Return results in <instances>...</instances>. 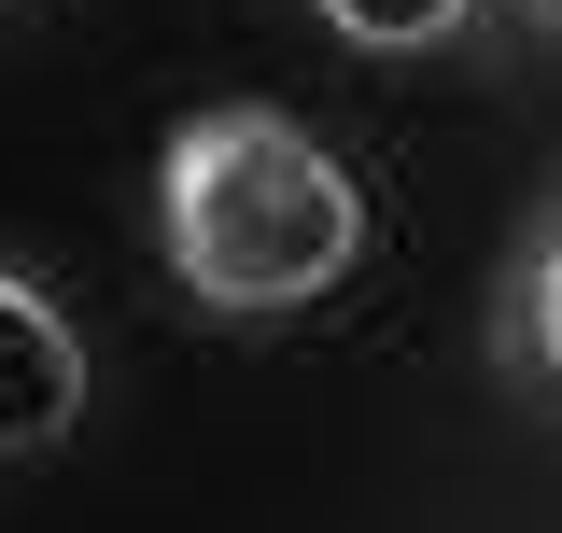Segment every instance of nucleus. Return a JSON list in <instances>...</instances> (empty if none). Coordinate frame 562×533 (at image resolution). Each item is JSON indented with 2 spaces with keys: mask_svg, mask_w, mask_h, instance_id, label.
Listing matches in <instances>:
<instances>
[{
  "mask_svg": "<svg viewBox=\"0 0 562 533\" xmlns=\"http://www.w3.org/2000/svg\"><path fill=\"white\" fill-rule=\"evenodd\" d=\"M155 253L198 309H310L366 266V183H351L295 113H183L155 155Z\"/></svg>",
  "mask_w": 562,
  "mask_h": 533,
  "instance_id": "nucleus-1",
  "label": "nucleus"
},
{
  "mask_svg": "<svg viewBox=\"0 0 562 533\" xmlns=\"http://www.w3.org/2000/svg\"><path fill=\"white\" fill-rule=\"evenodd\" d=\"M70 421H85V337L29 266H0V464L70 450Z\"/></svg>",
  "mask_w": 562,
  "mask_h": 533,
  "instance_id": "nucleus-2",
  "label": "nucleus"
},
{
  "mask_svg": "<svg viewBox=\"0 0 562 533\" xmlns=\"http://www.w3.org/2000/svg\"><path fill=\"white\" fill-rule=\"evenodd\" d=\"M549 365H562V225L535 211L520 253H506V295H492V379L549 394Z\"/></svg>",
  "mask_w": 562,
  "mask_h": 533,
  "instance_id": "nucleus-3",
  "label": "nucleus"
},
{
  "mask_svg": "<svg viewBox=\"0 0 562 533\" xmlns=\"http://www.w3.org/2000/svg\"><path fill=\"white\" fill-rule=\"evenodd\" d=\"M310 14L338 29L351 57H450L479 29V0H310Z\"/></svg>",
  "mask_w": 562,
  "mask_h": 533,
  "instance_id": "nucleus-4",
  "label": "nucleus"
},
{
  "mask_svg": "<svg viewBox=\"0 0 562 533\" xmlns=\"http://www.w3.org/2000/svg\"><path fill=\"white\" fill-rule=\"evenodd\" d=\"M506 14H520V29H549V14H562V0H506Z\"/></svg>",
  "mask_w": 562,
  "mask_h": 533,
  "instance_id": "nucleus-5",
  "label": "nucleus"
},
{
  "mask_svg": "<svg viewBox=\"0 0 562 533\" xmlns=\"http://www.w3.org/2000/svg\"><path fill=\"white\" fill-rule=\"evenodd\" d=\"M0 14H29V0H0Z\"/></svg>",
  "mask_w": 562,
  "mask_h": 533,
  "instance_id": "nucleus-6",
  "label": "nucleus"
}]
</instances>
